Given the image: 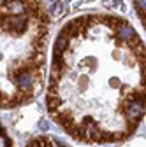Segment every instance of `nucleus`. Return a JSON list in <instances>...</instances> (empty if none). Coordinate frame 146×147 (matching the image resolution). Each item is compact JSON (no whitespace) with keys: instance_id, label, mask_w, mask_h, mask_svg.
Returning a JSON list of instances; mask_svg holds the SVG:
<instances>
[{"instance_id":"nucleus-1","label":"nucleus","mask_w":146,"mask_h":147,"mask_svg":"<svg viewBox=\"0 0 146 147\" xmlns=\"http://www.w3.org/2000/svg\"><path fill=\"white\" fill-rule=\"evenodd\" d=\"M46 109L72 140L121 144L146 114V46L118 14H81L53 44Z\"/></svg>"},{"instance_id":"nucleus-2","label":"nucleus","mask_w":146,"mask_h":147,"mask_svg":"<svg viewBox=\"0 0 146 147\" xmlns=\"http://www.w3.org/2000/svg\"><path fill=\"white\" fill-rule=\"evenodd\" d=\"M49 26L42 0H2V109L27 105L42 91Z\"/></svg>"},{"instance_id":"nucleus-3","label":"nucleus","mask_w":146,"mask_h":147,"mask_svg":"<svg viewBox=\"0 0 146 147\" xmlns=\"http://www.w3.org/2000/svg\"><path fill=\"white\" fill-rule=\"evenodd\" d=\"M27 147H70L65 142L55 138V137H37L28 142Z\"/></svg>"},{"instance_id":"nucleus-4","label":"nucleus","mask_w":146,"mask_h":147,"mask_svg":"<svg viewBox=\"0 0 146 147\" xmlns=\"http://www.w3.org/2000/svg\"><path fill=\"white\" fill-rule=\"evenodd\" d=\"M134 9L139 16V21L146 30V0H134Z\"/></svg>"},{"instance_id":"nucleus-5","label":"nucleus","mask_w":146,"mask_h":147,"mask_svg":"<svg viewBox=\"0 0 146 147\" xmlns=\"http://www.w3.org/2000/svg\"><path fill=\"white\" fill-rule=\"evenodd\" d=\"M2 147H12V142H11L5 130H2Z\"/></svg>"}]
</instances>
